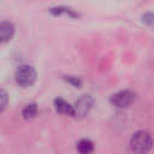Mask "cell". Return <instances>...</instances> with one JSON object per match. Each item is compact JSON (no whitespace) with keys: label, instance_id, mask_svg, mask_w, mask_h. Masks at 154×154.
<instances>
[{"label":"cell","instance_id":"obj_1","mask_svg":"<svg viewBox=\"0 0 154 154\" xmlns=\"http://www.w3.org/2000/svg\"><path fill=\"white\" fill-rule=\"evenodd\" d=\"M153 146L152 135L148 131L138 130L130 138V147L136 154H147Z\"/></svg>","mask_w":154,"mask_h":154},{"label":"cell","instance_id":"obj_2","mask_svg":"<svg viewBox=\"0 0 154 154\" xmlns=\"http://www.w3.org/2000/svg\"><path fill=\"white\" fill-rule=\"evenodd\" d=\"M36 77H37V73H36L35 67L28 64L19 65L14 72V79L17 84L23 88L31 87L35 83Z\"/></svg>","mask_w":154,"mask_h":154},{"label":"cell","instance_id":"obj_3","mask_svg":"<svg viewBox=\"0 0 154 154\" xmlns=\"http://www.w3.org/2000/svg\"><path fill=\"white\" fill-rule=\"evenodd\" d=\"M136 100V94L129 89H124V90H119L117 93H114L109 101L113 106L118 107V108H125L129 107L130 105H132Z\"/></svg>","mask_w":154,"mask_h":154},{"label":"cell","instance_id":"obj_4","mask_svg":"<svg viewBox=\"0 0 154 154\" xmlns=\"http://www.w3.org/2000/svg\"><path fill=\"white\" fill-rule=\"evenodd\" d=\"M93 106V97L90 95H82L76 103L73 105L75 108V117H84Z\"/></svg>","mask_w":154,"mask_h":154},{"label":"cell","instance_id":"obj_5","mask_svg":"<svg viewBox=\"0 0 154 154\" xmlns=\"http://www.w3.org/2000/svg\"><path fill=\"white\" fill-rule=\"evenodd\" d=\"M14 34V25L11 22L2 20L0 24V41L2 43L8 42Z\"/></svg>","mask_w":154,"mask_h":154},{"label":"cell","instance_id":"obj_6","mask_svg":"<svg viewBox=\"0 0 154 154\" xmlns=\"http://www.w3.org/2000/svg\"><path fill=\"white\" fill-rule=\"evenodd\" d=\"M54 107H55V111L61 113V114H66V116H70V117H75V108H73V105L69 103L67 101H65L64 99H55L54 100Z\"/></svg>","mask_w":154,"mask_h":154},{"label":"cell","instance_id":"obj_7","mask_svg":"<svg viewBox=\"0 0 154 154\" xmlns=\"http://www.w3.org/2000/svg\"><path fill=\"white\" fill-rule=\"evenodd\" d=\"M76 149L78 154H91L94 150V143L88 138H82L77 142Z\"/></svg>","mask_w":154,"mask_h":154},{"label":"cell","instance_id":"obj_8","mask_svg":"<svg viewBox=\"0 0 154 154\" xmlns=\"http://www.w3.org/2000/svg\"><path fill=\"white\" fill-rule=\"evenodd\" d=\"M37 111H38L37 105H36L35 102H31V103H28V105L23 108L22 116H23L24 119H32V118H35V117L37 116Z\"/></svg>","mask_w":154,"mask_h":154},{"label":"cell","instance_id":"obj_9","mask_svg":"<svg viewBox=\"0 0 154 154\" xmlns=\"http://www.w3.org/2000/svg\"><path fill=\"white\" fill-rule=\"evenodd\" d=\"M49 11H51V13H53V14H55V16L61 14V13H69L71 17H78V13H76V12H73L71 8H69V7H64V6L52 7Z\"/></svg>","mask_w":154,"mask_h":154},{"label":"cell","instance_id":"obj_10","mask_svg":"<svg viewBox=\"0 0 154 154\" xmlns=\"http://www.w3.org/2000/svg\"><path fill=\"white\" fill-rule=\"evenodd\" d=\"M0 99H1V108H0V111L4 112L5 108H6V106H7V93L5 91V89H1V91H0Z\"/></svg>","mask_w":154,"mask_h":154},{"label":"cell","instance_id":"obj_11","mask_svg":"<svg viewBox=\"0 0 154 154\" xmlns=\"http://www.w3.org/2000/svg\"><path fill=\"white\" fill-rule=\"evenodd\" d=\"M65 81L71 83L73 87H81V84H82L81 79L78 77H75V76H65Z\"/></svg>","mask_w":154,"mask_h":154},{"label":"cell","instance_id":"obj_12","mask_svg":"<svg viewBox=\"0 0 154 154\" xmlns=\"http://www.w3.org/2000/svg\"><path fill=\"white\" fill-rule=\"evenodd\" d=\"M142 20L146 23V24H153L154 23V13L152 12H146L143 16H142Z\"/></svg>","mask_w":154,"mask_h":154}]
</instances>
